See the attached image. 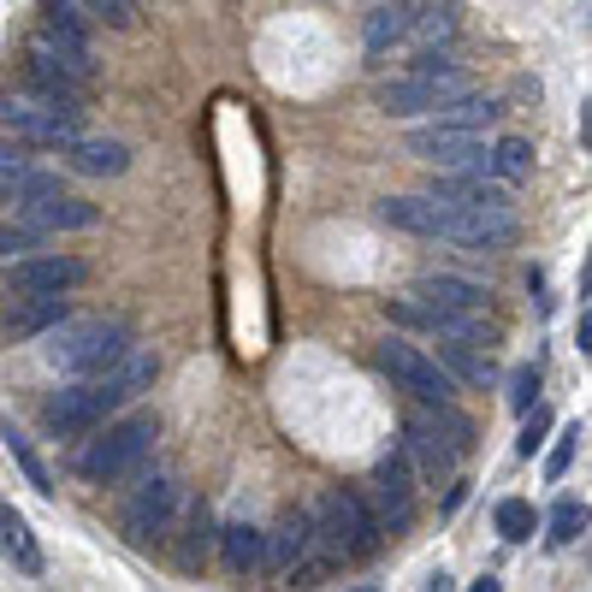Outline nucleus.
I'll use <instances>...</instances> for the list:
<instances>
[{"mask_svg":"<svg viewBox=\"0 0 592 592\" xmlns=\"http://www.w3.org/2000/svg\"><path fill=\"white\" fill-rule=\"evenodd\" d=\"M160 379V356L154 349H131L114 374H101V379H77V386H66V391H54L42 403V427L54 439H84V433H95L101 421H114V415L125 409V403H137L142 391H149Z\"/></svg>","mask_w":592,"mask_h":592,"instance_id":"obj_1","label":"nucleus"},{"mask_svg":"<svg viewBox=\"0 0 592 592\" xmlns=\"http://www.w3.org/2000/svg\"><path fill=\"white\" fill-rule=\"evenodd\" d=\"M469 89H474V77L462 72V60L415 54V60H403V72L374 89V107L386 119H433L439 107H451L456 95H469Z\"/></svg>","mask_w":592,"mask_h":592,"instance_id":"obj_2","label":"nucleus"},{"mask_svg":"<svg viewBox=\"0 0 592 592\" xmlns=\"http://www.w3.org/2000/svg\"><path fill=\"white\" fill-rule=\"evenodd\" d=\"M131 356V326L114 314H84V320H66V326L47 332L42 344V362L54 367V374H72V379H101L114 374V367Z\"/></svg>","mask_w":592,"mask_h":592,"instance_id":"obj_3","label":"nucleus"},{"mask_svg":"<svg viewBox=\"0 0 592 592\" xmlns=\"http://www.w3.org/2000/svg\"><path fill=\"white\" fill-rule=\"evenodd\" d=\"M154 439H160V421L149 409L119 415V421H101L95 439L77 451V474H84L89 486H119V480L142 474V462L154 456Z\"/></svg>","mask_w":592,"mask_h":592,"instance_id":"obj_4","label":"nucleus"},{"mask_svg":"<svg viewBox=\"0 0 592 592\" xmlns=\"http://www.w3.org/2000/svg\"><path fill=\"white\" fill-rule=\"evenodd\" d=\"M0 131H12L30 149H66L72 137H84V107L30 89L19 77V84H0Z\"/></svg>","mask_w":592,"mask_h":592,"instance_id":"obj_5","label":"nucleus"},{"mask_svg":"<svg viewBox=\"0 0 592 592\" xmlns=\"http://www.w3.org/2000/svg\"><path fill=\"white\" fill-rule=\"evenodd\" d=\"M309 516H314L320 551H326L332 563H362V557L379 546V527H374V516H367L362 492H344V486L320 492V504L309 509Z\"/></svg>","mask_w":592,"mask_h":592,"instance_id":"obj_6","label":"nucleus"},{"mask_svg":"<svg viewBox=\"0 0 592 592\" xmlns=\"http://www.w3.org/2000/svg\"><path fill=\"white\" fill-rule=\"evenodd\" d=\"M179 509H184V486L172 474H142L137 486H131V498H125L119 509V527H125V539L142 551H160V546H172V527H179Z\"/></svg>","mask_w":592,"mask_h":592,"instance_id":"obj_7","label":"nucleus"},{"mask_svg":"<svg viewBox=\"0 0 592 592\" xmlns=\"http://www.w3.org/2000/svg\"><path fill=\"white\" fill-rule=\"evenodd\" d=\"M95 77H101L95 60L66 54V47H54L47 36H30L24 42V84L30 89H47V95H60V101H77V107H84L89 89H95Z\"/></svg>","mask_w":592,"mask_h":592,"instance_id":"obj_8","label":"nucleus"},{"mask_svg":"<svg viewBox=\"0 0 592 592\" xmlns=\"http://www.w3.org/2000/svg\"><path fill=\"white\" fill-rule=\"evenodd\" d=\"M374 367L391 379V386H403L409 397H421V403H451L456 386H451V374L427 356V349H415L403 338H386V344H374Z\"/></svg>","mask_w":592,"mask_h":592,"instance_id":"obj_9","label":"nucleus"},{"mask_svg":"<svg viewBox=\"0 0 592 592\" xmlns=\"http://www.w3.org/2000/svg\"><path fill=\"white\" fill-rule=\"evenodd\" d=\"M362 504H367V516H374L379 534H403V527L415 521V474H409L403 451H391V456L374 462Z\"/></svg>","mask_w":592,"mask_h":592,"instance_id":"obj_10","label":"nucleus"},{"mask_svg":"<svg viewBox=\"0 0 592 592\" xmlns=\"http://www.w3.org/2000/svg\"><path fill=\"white\" fill-rule=\"evenodd\" d=\"M409 154L427 160L439 172H486V137L480 131H451V125H415L409 131Z\"/></svg>","mask_w":592,"mask_h":592,"instance_id":"obj_11","label":"nucleus"},{"mask_svg":"<svg viewBox=\"0 0 592 592\" xmlns=\"http://www.w3.org/2000/svg\"><path fill=\"white\" fill-rule=\"evenodd\" d=\"M314 551H320L314 516H309V509H284L279 527L261 539V574H273V581H291V574L309 563Z\"/></svg>","mask_w":592,"mask_h":592,"instance_id":"obj_12","label":"nucleus"},{"mask_svg":"<svg viewBox=\"0 0 592 592\" xmlns=\"http://www.w3.org/2000/svg\"><path fill=\"white\" fill-rule=\"evenodd\" d=\"M84 279H89V261H77V255H24V261H12L7 291H19V297H66Z\"/></svg>","mask_w":592,"mask_h":592,"instance_id":"obj_13","label":"nucleus"},{"mask_svg":"<svg viewBox=\"0 0 592 592\" xmlns=\"http://www.w3.org/2000/svg\"><path fill=\"white\" fill-rule=\"evenodd\" d=\"M403 462H415V486H451L456 480V451L439 439V427L427 415H409L403 421Z\"/></svg>","mask_w":592,"mask_h":592,"instance_id":"obj_14","label":"nucleus"},{"mask_svg":"<svg viewBox=\"0 0 592 592\" xmlns=\"http://www.w3.org/2000/svg\"><path fill=\"white\" fill-rule=\"evenodd\" d=\"M433 7V0H379L374 12H367V24H362V54H367V66H386V54L391 47H403V36L415 30V19Z\"/></svg>","mask_w":592,"mask_h":592,"instance_id":"obj_15","label":"nucleus"},{"mask_svg":"<svg viewBox=\"0 0 592 592\" xmlns=\"http://www.w3.org/2000/svg\"><path fill=\"white\" fill-rule=\"evenodd\" d=\"M19 226L30 232H89V226H101V207L84 202V196H42V202H24V207H7Z\"/></svg>","mask_w":592,"mask_h":592,"instance_id":"obj_16","label":"nucleus"},{"mask_svg":"<svg viewBox=\"0 0 592 592\" xmlns=\"http://www.w3.org/2000/svg\"><path fill=\"white\" fill-rule=\"evenodd\" d=\"M415 302H421V309H439V314H462V320H486L492 314L486 284L456 279V273H427L421 284H415Z\"/></svg>","mask_w":592,"mask_h":592,"instance_id":"obj_17","label":"nucleus"},{"mask_svg":"<svg viewBox=\"0 0 592 592\" xmlns=\"http://www.w3.org/2000/svg\"><path fill=\"white\" fill-rule=\"evenodd\" d=\"M374 214L386 219L391 232L421 237V244H444V232H451V207L433 202V196H386Z\"/></svg>","mask_w":592,"mask_h":592,"instance_id":"obj_18","label":"nucleus"},{"mask_svg":"<svg viewBox=\"0 0 592 592\" xmlns=\"http://www.w3.org/2000/svg\"><path fill=\"white\" fill-rule=\"evenodd\" d=\"M516 237H521V219L516 214H474V207H451V232H444V244L492 255V249H509Z\"/></svg>","mask_w":592,"mask_h":592,"instance_id":"obj_19","label":"nucleus"},{"mask_svg":"<svg viewBox=\"0 0 592 592\" xmlns=\"http://www.w3.org/2000/svg\"><path fill=\"white\" fill-rule=\"evenodd\" d=\"M66 320H72L66 297H12L7 309H0V332H7L12 344H30V338H47L54 326H66Z\"/></svg>","mask_w":592,"mask_h":592,"instance_id":"obj_20","label":"nucleus"},{"mask_svg":"<svg viewBox=\"0 0 592 592\" xmlns=\"http://www.w3.org/2000/svg\"><path fill=\"white\" fill-rule=\"evenodd\" d=\"M172 557H179V569L184 574H202L207 569V557H214V539H219V527H214V509H207L202 498H184L179 509V527H172Z\"/></svg>","mask_w":592,"mask_h":592,"instance_id":"obj_21","label":"nucleus"},{"mask_svg":"<svg viewBox=\"0 0 592 592\" xmlns=\"http://www.w3.org/2000/svg\"><path fill=\"white\" fill-rule=\"evenodd\" d=\"M60 160H66L77 179H119V172L131 166V149L114 137H72L66 149H60Z\"/></svg>","mask_w":592,"mask_h":592,"instance_id":"obj_22","label":"nucleus"},{"mask_svg":"<svg viewBox=\"0 0 592 592\" xmlns=\"http://www.w3.org/2000/svg\"><path fill=\"white\" fill-rule=\"evenodd\" d=\"M456 30H462V7H456V0H433V7L415 19V30L403 36L409 60H415V54H451Z\"/></svg>","mask_w":592,"mask_h":592,"instance_id":"obj_23","label":"nucleus"},{"mask_svg":"<svg viewBox=\"0 0 592 592\" xmlns=\"http://www.w3.org/2000/svg\"><path fill=\"white\" fill-rule=\"evenodd\" d=\"M261 527H255V521H226V527H219V539H214V546H219V563H226V574H232V581H249V574H261Z\"/></svg>","mask_w":592,"mask_h":592,"instance_id":"obj_24","label":"nucleus"},{"mask_svg":"<svg viewBox=\"0 0 592 592\" xmlns=\"http://www.w3.org/2000/svg\"><path fill=\"white\" fill-rule=\"evenodd\" d=\"M36 36H47L54 47H66V54H84V60H95L89 19L72 7V0H47V7H42V30H36Z\"/></svg>","mask_w":592,"mask_h":592,"instance_id":"obj_25","label":"nucleus"},{"mask_svg":"<svg viewBox=\"0 0 592 592\" xmlns=\"http://www.w3.org/2000/svg\"><path fill=\"white\" fill-rule=\"evenodd\" d=\"M534 160H539V154H534V142H527V137H498V142H486V172H492L498 184H509V190L534 179Z\"/></svg>","mask_w":592,"mask_h":592,"instance_id":"obj_26","label":"nucleus"},{"mask_svg":"<svg viewBox=\"0 0 592 592\" xmlns=\"http://www.w3.org/2000/svg\"><path fill=\"white\" fill-rule=\"evenodd\" d=\"M433 362L451 374V386H486L492 379V356L480 344H462V338H444Z\"/></svg>","mask_w":592,"mask_h":592,"instance_id":"obj_27","label":"nucleus"},{"mask_svg":"<svg viewBox=\"0 0 592 592\" xmlns=\"http://www.w3.org/2000/svg\"><path fill=\"white\" fill-rule=\"evenodd\" d=\"M0 551H7L24 574H42V546H36V534H30L24 516H19V509H7V504H0Z\"/></svg>","mask_w":592,"mask_h":592,"instance_id":"obj_28","label":"nucleus"},{"mask_svg":"<svg viewBox=\"0 0 592 592\" xmlns=\"http://www.w3.org/2000/svg\"><path fill=\"white\" fill-rule=\"evenodd\" d=\"M42 196H60V172H12V179H0V207H24V202H42Z\"/></svg>","mask_w":592,"mask_h":592,"instance_id":"obj_29","label":"nucleus"},{"mask_svg":"<svg viewBox=\"0 0 592 592\" xmlns=\"http://www.w3.org/2000/svg\"><path fill=\"white\" fill-rule=\"evenodd\" d=\"M0 444H7V456L19 462V469H24V480H30V486H36V492H54V474L42 469V456L30 451V439H24L19 427L7 421V415H0Z\"/></svg>","mask_w":592,"mask_h":592,"instance_id":"obj_30","label":"nucleus"},{"mask_svg":"<svg viewBox=\"0 0 592 592\" xmlns=\"http://www.w3.org/2000/svg\"><path fill=\"white\" fill-rule=\"evenodd\" d=\"M427 421L439 427V439L451 444L456 456H469V451H474V421H469V415H462L456 403H427Z\"/></svg>","mask_w":592,"mask_h":592,"instance_id":"obj_31","label":"nucleus"},{"mask_svg":"<svg viewBox=\"0 0 592 592\" xmlns=\"http://www.w3.org/2000/svg\"><path fill=\"white\" fill-rule=\"evenodd\" d=\"M492 527H498V539H509V546L534 539V504H527V498H504L498 509H492Z\"/></svg>","mask_w":592,"mask_h":592,"instance_id":"obj_32","label":"nucleus"},{"mask_svg":"<svg viewBox=\"0 0 592 592\" xmlns=\"http://www.w3.org/2000/svg\"><path fill=\"white\" fill-rule=\"evenodd\" d=\"M84 19L95 24H114V30H137V0H72Z\"/></svg>","mask_w":592,"mask_h":592,"instance_id":"obj_33","label":"nucleus"},{"mask_svg":"<svg viewBox=\"0 0 592 592\" xmlns=\"http://www.w3.org/2000/svg\"><path fill=\"white\" fill-rule=\"evenodd\" d=\"M586 534V504H574V498H563V504H557L551 509V546H574V539H581Z\"/></svg>","mask_w":592,"mask_h":592,"instance_id":"obj_34","label":"nucleus"},{"mask_svg":"<svg viewBox=\"0 0 592 592\" xmlns=\"http://www.w3.org/2000/svg\"><path fill=\"white\" fill-rule=\"evenodd\" d=\"M30 249H42V232L19 226V219H0V261H24Z\"/></svg>","mask_w":592,"mask_h":592,"instance_id":"obj_35","label":"nucleus"},{"mask_svg":"<svg viewBox=\"0 0 592 592\" xmlns=\"http://www.w3.org/2000/svg\"><path fill=\"white\" fill-rule=\"evenodd\" d=\"M546 433H551V409H546V403H534V409H527V421H521L516 451H521V456H534L539 444H546Z\"/></svg>","mask_w":592,"mask_h":592,"instance_id":"obj_36","label":"nucleus"},{"mask_svg":"<svg viewBox=\"0 0 592 592\" xmlns=\"http://www.w3.org/2000/svg\"><path fill=\"white\" fill-rule=\"evenodd\" d=\"M534 403H539V374H534V367H516V379H509V409L527 415Z\"/></svg>","mask_w":592,"mask_h":592,"instance_id":"obj_37","label":"nucleus"},{"mask_svg":"<svg viewBox=\"0 0 592 592\" xmlns=\"http://www.w3.org/2000/svg\"><path fill=\"white\" fill-rule=\"evenodd\" d=\"M36 166V149H30V142H0V179H12V172H30Z\"/></svg>","mask_w":592,"mask_h":592,"instance_id":"obj_38","label":"nucleus"},{"mask_svg":"<svg viewBox=\"0 0 592 592\" xmlns=\"http://www.w3.org/2000/svg\"><path fill=\"white\" fill-rule=\"evenodd\" d=\"M574 444H581V427H563V439H557V451L546 456V474H551V480H563V474H569V462H574Z\"/></svg>","mask_w":592,"mask_h":592,"instance_id":"obj_39","label":"nucleus"},{"mask_svg":"<svg viewBox=\"0 0 592 592\" xmlns=\"http://www.w3.org/2000/svg\"><path fill=\"white\" fill-rule=\"evenodd\" d=\"M574 344H581V356L592 349V314H586V309H581V326H574Z\"/></svg>","mask_w":592,"mask_h":592,"instance_id":"obj_40","label":"nucleus"},{"mask_svg":"<svg viewBox=\"0 0 592 592\" xmlns=\"http://www.w3.org/2000/svg\"><path fill=\"white\" fill-rule=\"evenodd\" d=\"M469 592H504V581H498V574H486V581H474Z\"/></svg>","mask_w":592,"mask_h":592,"instance_id":"obj_41","label":"nucleus"},{"mask_svg":"<svg viewBox=\"0 0 592 592\" xmlns=\"http://www.w3.org/2000/svg\"><path fill=\"white\" fill-rule=\"evenodd\" d=\"M427 592H456V586H451V574H433V581H427Z\"/></svg>","mask_w":592,"mask_h":592,"instance_id":"obj_42","label":"nucleus"},{"mask_svg":"<svg viewBox=\"0 0 592 592\" xmlns=\"http://www.w3.org/2000/svg\"><path fill=\"white\" fill-rule=\"evenodd\" d=\"M356 592H367V586H356Z\"/></svg>","mask_w":592,"mask_h":592,"instance_id":"obj_43","label":"nucleus"}]
</instances>
